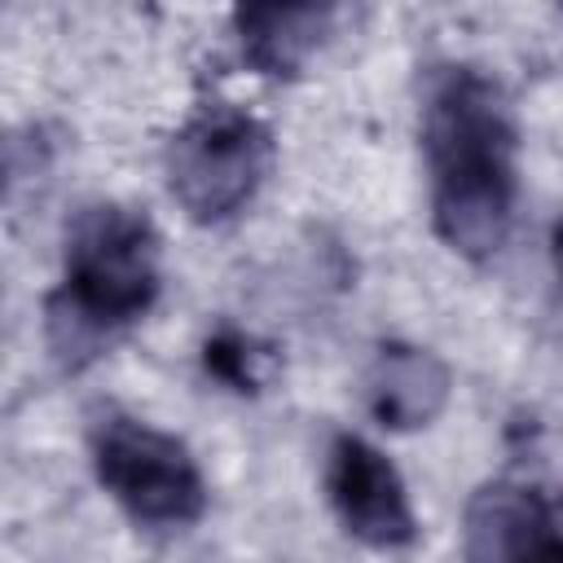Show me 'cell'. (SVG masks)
Instances as JSON below:
<instances>
[{
    "instance_id": "cell-8",
    "label": "cell",
    "mask_w": 563,
    "mask_h": 563,
    "mask_svg": "<svg viewBox=\"0 0 563 563\" xmlns=\"http://www.w3.org/2000/svg\"><path fill=\"white\" fill-rule=\"evenodd\" d=\"M334 4H246L233 13L242 62L264 79H295L334 35Z\"/></svg>"
},
{
    "instance_id": "cell-4",
    "label": "cell",
    "mask_w": 563,
    "mask_h": 563,
    "mask_svg": "<svg viewBox=\"0 0 563 563\" xmlns=\"http://www.w3.org/2000/svg\"><path fill=\"white\" fill-rule=\"evenodd\" d=\"M92 475L141 528H189L207 515V479L189 444L128 413L92 427Z\"/></svg>"
},
{
    "instance_id": "cell-3",
    "label": "cell",
    "mask_w": 563,
    "mask_h": 563,
    "mask_svg": "<svg viewBox=\"0 0 563 563\" xmlns=\"http://www.w3.org/2000/svg\"><path fill=\"white\" fill-rule=\"evenodd\" d=\"M273 132L238 106L194 110L163 150L167 189L194 224H229L242 216L273 172Z\"/></svg>"
},
{
    "instance_id": "cell-7",
    "label": "cell",
    "mask_w": 563,
    "mask_h": 563,
    "mask_svg": "<svg viewBox=\"0 0 563 563\" xmlns=\"http://www.w3.org/2000/svg\"><path fill=\"white\" fill-rule=\"evenodd\" d=\"M361 391H365V409L378 427L418 431L444 413L449 391H453V374L431 347L387 339L374 347L365 378H361Z\"/></svg>"
},
{
    "instance_id": "cell-5",
    "label": "cell",
    "mask_w": 563,
    "mask_h": 563,
    "mask_svg": "<svg viewBox=\"0 0 563 563\" xmlns=\"http://www.w3.org/2000/svg\"><path fill=\"white\" fill-rule=\"evenodd\" d=\"M325 501L347 537L369 550H405L418 541V515L400 471L361 435H334L325 453Z\"/></svg>"
},
{
    "instance_id": "cell-9",
    "label": "cell",
    "mask_w": 563,
    "mask_h": 563,
    "mask_svg": "<svg viewBox=\"0 0 563 563\" xmlns=\"http://www.w3.org/2000/svg\"><path fill=\"white\" fill-rule=\"evenodd\" d=\"M202 365L216 383H224L238 396H255L268 374H273V347L260 343L255 334H242L233 325H220L216 334H207L202 343Z\"/></svg>"
},
{
    "instance_id": "cell-10",
    "label": "cell",
    "mask_w": 563,
    "mask_h": 563,
    "mask_svg": "<svg viewBox=\"0 0 563 563\" xmlns=\"http://www.w3.org/2000/svg\"><path fill=\"white\" fill-rule=\"evenodd\" d=\"M550 251H554V268H559V282H563V216L550 229Z\"/></svg>"
},
{
    "instance_id": "cell-6",
    "label": "cell",
    "mask_w": 563,
    "mask_h": 563,
    "mask_svg": "<svg viewBox=\"0 0 563 563\" xmlns=\"http://www.w3.org/2000/svg\"><path fill=\"white\" fill-rule=\"evenodd\" d=\"M466 563H563V523L554 506L515 479H488L462 510Z\"/></svg>"
},
{
    "instance_id": "cell-2",
    "label": "cell",
    "mask_w": 563,
    "mask_h": 563,
    "mask_svg": "<svg viewBox=\"0 0 563 563\" xmlns=\"http://www.w3.org/2000/svg\"><path fill=\"white\" fill-rule=\"evenodd\" d=\"M163 295V242L145 211L88 202L66 224L62 282L44 299V334L66 369L101 356Z\"/></svg>"
},
{
    "instance_id": "cell-1",
    "label": "cell",
    "mask_w": 563,
    "mask_h": 563,
    "mask_svg": "<svg viewBox=\"0 0 563 563\" xmlns=\"http://www.w3.org/2000/svg\"><path fill=\"white\" fill-rule=\"evenodd\" d=\"M418 128L435 238L462 260H493L510 238L519 198V128L506 92L479 66H431Z\"/></svg>"
}]
</instances>
